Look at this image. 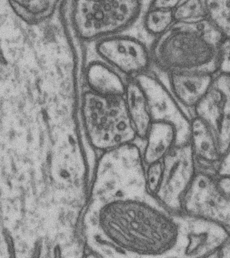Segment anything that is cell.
<instances>
[{"label": "cell", "mask_w": 230, "mask_h": 258, "mask_svg": "<svg viewBox=\"0 0 230 258\" xmlns=\"http://www.w3.org/2000/svg\"><path fill=\"white\" fill-rule=\"evenodd\" d=\"M223 36L209 19L194 24L175 23L157 38L152 61L167 74L193 72L215 75Z\"/></svg>", "instance_id": "cell-2"}, {"label": "cell", "mask_w": 230, "mask_h": 258, "mask_svg": "<svg viewBox=\"0 0 230 258\" xmlns=\"http://www.w3.org/2000/svg\"><path fill=\"white\" fill-rule=\"evenodd\" d=\"M87 90L104 97H125L127 82L102 60L90 62L84 72Z\"/></svg>", "instance_id": "cell-12"}, {"label": "cell", "mask_w": 230, "mask_h": 258, "mask_svg": "<svg viewBox=\"0 0 230 258\" xmlns=\"http://www.w3.org/2000/svg\"><path fill=\"white\" fill-rule=\"evenodd\" d=\"M217 180L223 190L230 196V176H217Z\"/></svg>", "instance_id": "cell-23"}, {"label": "cell", "mask_w": 230, "mask_h": 258, "mask_svg": "<svg viewBox=\"0 0 230 258\" xmlns=\"http://www.w3.org/2000/svg\"><path fill=\"white\" fill-rule=\"evenodd\" d=\"M167 76L171 96L191 120L194 108L207 92L215 75L172 72Z\"/></svg>", "instance_id": "cell-10"}, {"label": "cell", "mask_w": 230, "mask_h": 258, "mask_svg": "<svg viewBox=\"0 0 230 258\" xmlns=\"http://www.w3.org/2000/svg\"><path fill=\"white\" fill-rule=\"evenodd\" d=\"M180 214L212 222L230 231V196L220 186L217 176L197 172L182 200Z\"/></svg>", "instance_id": "cell-5"}, {"label": "cell", "mask_w": 230, "mask_h": 258, "mask_svg": "<svg viewBox=\"0 0 230 258\" xmlns=\"http://www.w3.org/2000/svg\"><path fill=\"white\" fill-rule=\"evenodd\" d=\"M217 176H230V145L223 155Z\"/></svg>", "instance_id": "cell-20"}, {"label": "cell", "mask_w": 230, "mask_h": 258, "mask_svg": "<svg viewBox=\"0 0 230 258\" xmlns=\"http://www.w3.org/2000/svg\"><path fill=\"white\" fill-rule=\"evenodd\" d=\"M193 117L209 128L223 156L230 145L229 75L217 73L214 76L207 92L194 108Z\"/></svg>", "instance_id": "cell-6"}, {"label": "cell", "mask_w": 230, "mask_h": 258, "mask_svg": "<svg viewBox=\"0 0 230 258\" xmlns=\"http://www.w3.org/2000/svg\"><path fill=\"white\" fill-rule=\"evenodd\" d=\"M189 143L197 172L217 176L223 155L209 128L197 117L191 120Z\"/></svg>", "instance_id": "cell-11"}, {"label": "cell", "mask_w": 230, "mask_h": 258, "mask_svg": "<svg viewBox=\"0 0 230 258\" xmlns=\"http://www.w3.org/2000/svg\"><path fill=\"white\" fill-rule=\"evenodd\" d=\"M142 7L139 1L74 2L71 12L73 28L79 39L96 43L132 26Z\"/></svg>", "instance_id": "cell-4"}, {"label": "cell", "mask_w": 230, "mask_h": 258, "mask_svg": "<svg viewBox=\"0 0 230 258\" xmlns=\"http://www.w3.org/2000/svg\"><path fill=\"white\" fill-rule=\"evenodd\" d=\"M42 249V240L39 239H36L34 242L33 249H32L31 255L30 258H40L41 257Z\"/></svg>", "instance_id": "cell-22"}, {"label": "cell", "mask_w": 230, "mask_h": 258, "mask_svg": "<svg viewBox=\"0 0 230 258\" xmlns=\"http://www.w3.org/2000/svg\"><path fill=\"white\" fill-rule=\"evenodd\" d=\"M6 247H7L8 258H17L15 244L6 245Z\"/></svg>", "instance_id": "cell-25"}, {"label": "cell", "mask_w": 230, "mask_h": 258, "mask_svg": "<svg viewBox=\"0 0 230 258\" xmlns=\"http://www.w3.org/2000/svg\"><path fill=\"white\" fill-rule=\"evenodd\" d=\"M206 2L208 19L217 28L224 38L230 39V0Z\"/></svg>", "instance_id": "cell-17"}, {"label": "cell", "mask_w": 230, "mask_h": 258, "mask_svg": "<svg viewBox=\"0 0 230 258\" xmlns=\"http://www.w3.org/2000/svg\"><path fill=\"white\" fill-rule=\"evenodd\" d=\"M145 182L147 191L153 196L158 195L162 185L164 165L163 161L147 165Z\"/></svg>", "instance_id": "cell-18"}, {"label": "cell", "mask_w": 230, "mask_h": 258, "mask_svg": "<svg viewBox=\"0 0 230 258\" xmlns=\"http://www.w3.org/2000/svg\"><path fill=\"white\" fill-rule=\"evenodd\" d=\"M56 1H9L10 7L20 19L28 25L36 26L50 19L59 7Z\"/></svg>", "instance_id": "cell-14"}, {"label": "cell", "mask_w": 230, "mask_h": 258, "mask_svg": "<svg viewBox=\"0 0 230 258\" xmlns=\"http://www.w3.org/2000/svg\"><path fill=\"white\" fill-rule=\"evenodd\" d=\"M173 10L149 8L144 16L143 25L151 35L158 38L168 31L175 24Z\"/></svg>", "instance_id": "cell-16"}, {"label": "cell", "mask_w": 230, "mask_h": 258, "mask_svg": "<svg viewBox=\"0 0 230 258\" xmlns=\"http://www.w3.org/2000/svg\"><path fill=\"white\" fill-rule=\"evenodd\" d=\"M124 98L137 138L145 140L154 118L148 97L138 80L127 81Z\"/></svg>", "instance_id": "cell-13"}, {"label": "cell", "mask_w": 230, "mask_h": 258, "mask_svg": "<svg viewBox=\"0 0 230 258\" xmlns=\"http://www.w3.org/2000/svg\"><path fill=\"white\" fill-rule=\"evenodd\" d=\"M223 247V246H222ZM222 247L219 249L214 250V251L210 252L207 255L203 256L201 258H223V251H222Z\"/></svg>", "instance_id": "cell-24"}, {"label": "cell", "mask_w": 230, "mask_h": 258, "mask_svg": "<svg viewBox=\"0 0 230 258\" xmlns=\"http://www.w3.org/2000/svg\"><path fill=\"white\" fill-rule=\"evenodd\" d=\"M80 114L91 146L103 153L131 144L137 138L124 97H104L86 90Z\"/></svg>", "instance_id": "cell-3"}, {"label": "cell", "mask_w": 230, "mask_h": 258, "mask_svg": "<svg viewBox=\"0 0 230 258\" xmlns=\"http://www.w3.org/2000/svg\"><path fill=\"white\" fill-rule=\"evenodd\" d=\"M95 50L103 62L129 80L145 76L153 62L151 50L143 42L122 34L97 42Z\"/></svg>", "instance_id": "cell-7"}, {"label": "cell", "mask_w": 230, "mask_h": 258, "mask_svg": "<svg viewBox=\"0 0 230 258\" xmlns=\"http://www.w3.org/2000/svg\"><path fill=\"white\" fill-rule=\"evenodd\" d=\"M175 23L194 24L208 19L207 2L200 0L179 1L173 10Z\"/></svg>", "instance_id": "cell-15"}, {"label": "cell", "mask_w": 230, "mask_h": 258, "mask_svg": "<svg viewBox=\"0 0 230 258\" xmlns=\"http://www.w3.org/2000/svg\"><path fill=\"white\" fill-rule=\"evenodd\" d=\"M190 137L191 120L154 119L145 139L143 162L149 165L162 161L176 147L189 143Z\"/></svg>", "instance_id": "cell-9"}, {"label": "cell", "mask_w": 230, "mask_h": 258, "mask_svg": "<svg viewBox=\"0 0 230 258\" xmlns=\"http://www.w3.org/2000/svg\"><path fill=\"white\" fill-rule=\"evenodd\" d=\"M179 1L176 0H171V1H153L151 2L149 4V8H156V9L174 10L177 7Z\"/></svg>", "instance_id": "cell-21"}, {"label": "cell", "mask_w": 230, "mask_h": 258, "mask_svg": "<svg viewBox=\"0 0 230 258\" xmlns=\"http://www.w3.org/2000/svg\"><path fill=\"white\" fill-rule=\"evenodd\" d=\"M217 73L230 76V39L227 38H224L220 45Z\"/></svg>", "instance_id": "cell-19"}, {"label": "cell", "mask_w": 230, "mask_h": 258, "mask_svg": "<svg viewBox=\"0 0 230 258\" xmlns=\"http://www.w3.org/2000/svg\"><path fill=\"white\" fill-rule=\"evenodd\" d=\"M162 161L164 174L161 197L168 211L179 215L182 200L197 173L190 143L176 147Z\"/></svg>", "instance_id": "cell-8"}, {"label": "cell", "mask_w": 230, "mask_h": 258, "mask_svg": "<svg viewBox=\"0 0 230 258\" xmlns=\"http://www.w3.org/2000/svg\"><path fill=\"white\" fill-rule=\"evenodd\" d=\"M97 221L111 243L133 253L163 255L173 251L179 242L177 215L138 200L108 202L98 212Z\"/></svg>", "instance_id": "cell-1"}, {"label": "cell", "mask_w": 230, "mask_h": 258, "mask_svg": "<svg viewBox=\"0 0 230 258\" xmlns=\"http://www.w3.org/2000/svg\"><path fill=\"white\" fill-rule=\"evenodd\" d=\"M84 258H99V257H97L96 255H95L94 254L90 253V254H88V255L85 256V257Z\"/></svg>", "instance_id": "cell-27"}, {"label": "cell", "mask_w": 230, "mask_h": 258, "mask_svg": "<svg viewBox=\"0 0 230 258\" xmlns=\"http://www.w3.org/2000/svg\"><path fill=\"white\" fill-rule=\"evenodd\" d=\"M0 63L6 66L8 64L7 59H6L5 55H4L3 50L0 46Z\"/></svg>", "instance_id": "cell-26"}]
</instances>
